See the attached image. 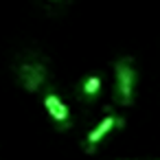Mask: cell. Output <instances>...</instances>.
<instances>
[{
    "mask_svg": "<svg viewBox=\"0 0 160 160\" xmlns=\"http://www.w3.org/2000/svg\"><path fill=\"white\" fill-rule=\"evenodd\" d=\"M46 77H48V70H46V64L31 57V59H22L18 66H16V79L18 83L27 90V92H38L42 90V86L46 83Z\"/></svg>",
    "mask_w": 160,
    "mask_h": 160,
    "instance_id": "obj_1",
    "label": "cell"
},
{
    "mask_svg": "<svg viewBox=\"0 0 160 160\" xmlns=\"http://www.w3.org/2000/svg\"><path fill=\"white\" fill-rule=\"evenodd\" d=\"M99 88H101V77L92 75V77H88V79L83 81V86H81V94H83L86 99H90V97H94V94L99 92Z\"/></svg>",
    "mask_w": 160,
    "mask_h": 160,
    "instance_id": "obj_5",
    "label": "cell"
},
{
    "mask_svg": "<svg viewBox=\"0 0 160 160\" xmlns=\"http://www.w3.org/2000/svg\"><path fill=\"white\" fill-rule=\"evenodd\" d=\"M121 125H123V118H121V116H105V118H103V121H101V123L88 134V138H86V140H88V153L94 151L97 142H99V140H101L112 127H121Z\"/></svg>",
    "mask_w": 160,
    "mask_h": 160,
    "instance_id": "obj_4",
    "label": "cell"
},
{
    "mask_svg": "<svg viewBox=\"0 0 160 160\" xmlns=\"http://www.w3.org/2000/svg\"><path fill=\"white\" fill-rule=\"evenodd\" d=\"M44 108H46L48 116L55 121V125H57L59 129L70 127V112H68V108L64 105V101H62L57 94L48 92V94L44 97Z\"/></svg>",
    "mask_w": 160,
    "mask_h": 160,
    "instance_id": "obj_3",
    "label": "cell"
},
{
    "mask_svg": "<svg viewBox=\"0 0 160 160\" xmlns=\"http://www.w3.org/2000/svg\"><path fill=\"white\" fill-rule=\"evenodd\" d=\"M114 77H116V97H118V101L123 105H132L134 86H136V70H134L129 57H123L114 64Z\"/></svg>",
    "mask_w": 160,
    "mask_h": 160,
    "instance_id": "obj_2",
    "label": "cell"
}]
</instances>
